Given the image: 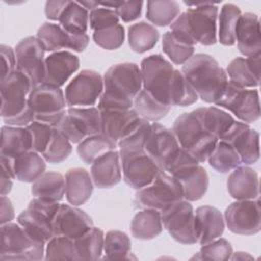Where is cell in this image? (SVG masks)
Returning a JSON list of instances; mask_svg holds the SVG:
<instances>
[{
  "label": "cell",
  "mask_w": 261,
  "mask_h": 261,
  "mask_svg": "<svg viewBox=\"0 0 261 261\" xmlns=\"http://www.w3.org/2000/svg\"><path fill=\"white\" fill-rule=\"evenodd\" d=\"M103 93L98 101L101 110H127L143 88L140 67L133 62L112 65L103 76Z\"/></svg>",
  "instance_id": "1"
},
{
  "label": "cell",
  "mask_w": 261,
  "mask_h": 261,
  "mask_svg": "<svg viewBox=\"0 0 261 261\" xmlns=\"http://www.w3.org/2000/svg\"><path fill=\"white\" fill-rule=\"evenodd\" d=\"M193 6L170 24L171 33L188 45H214L217 42L218 7L212 2H185Z\"/></svg>",
  "instance_id": "2"
},
{
  "label": "cell",
  "mask_w": 261,
  "mask_h": 261,
  "mask_svg": "<svg viewBox=\"0 0 261 261\" xmlns=\"http://www.w3.org/2000/svg\"><path fill=\"white\" fill-rule=\"evenodd\" d=\"M181 72L204 102L215 103L224 91L228 77L226 71L210 55L194 54L182 64Z\"/></svg>",
  "instance_id": "3"
},
{
  "label": "cell",
  "mask_w": 261,
  "mask_h": 261,
  "mask_svg": "<svg viewBox=\"0 0 261 261\" xmlns=\"http://www.w3.org/2000/svg\"><path fill=\"white\" fill-rule=\"evenodd\" d=\"M31 90L30 80L17 70L1 81V117L6 125L25 127L35 120L28 104Z\"/></svg>",
  "instance_id": "4"
},
{
  "label": "cell",
  "mask_w": 261,
  "mask_h": 261,
  "mask_svg": "<svg viewBox=\"0 0 261 261\" xmlns=\"http://www.w3.org/2000/svg\"><path fill=\"white\" fill-rule=\"evenodd\" d=\"M143 89L157 101L172 107L174 91L182 77L181 71L160 54H152L141 62Z\"/></svg>",
  "instance_id": "5"
},
{
  "label": "cell",
  "mask_w": 261,
  "mask_h": 261,
  "mask_svg": "<svg viewBox=\"0 0 261 261\" xmlns=\"http://www.w3.org/2000/svg\"><path fill=\"white\" fill-rule=\"evenodd\" d=\"M172 132L180 148L199 163L207 160L218 141L202 126L193 111L180 114L173 122Z\"/></svg>",
  "instance_id": "6"
},
{
  "label": "cell",
  "mask_w": 261,
  "mask_h": 261,
  "mask_svg": "<svg viewBox=\"0 0 261 261\" xmlns=\"http://www.w3.org/2000/svg\"><path fill=\"white\" fill-rule=\"evenodd\" d=\"M164 171L179 182L184 199L189 202L200 200L207 192L209 177L206 169L181 148Z\"/></svg>",
  "instance_id": "7"
},
{
  "label": "cell",
  "mask_w": 261,
  "mask_h": 261,
  "mask_svg": "<svg viewBox=\"0 0 261 261\" xmlns=\"http://www.w3.org/2000/svg\"><path fill=\"white\" fill-rule=\"evenodd\" d=\"M46 243L32 238L19 223L8 222L1 225L0 260L44 259Z\"/></svg>",
  "instance_id": "8"
},
{
  "label": "cell",
  "mask_w": 261,
  "mask_h": 261,
  "mask_svg": "<svg viewBox=\"0 0 261 261\" xmlns=\"http://www.w3.org/2000/svg\"><path fill=\"white\" fill-rule=\"evenodd\" d=\"M28 104L34 113L35 120L53 127H56L66 114L64 92L56 86L43 83L34 87L29 94Z\"/></svg>",
  "instance_id": "9"
},
{
  "label": "cell",
  "mask_w": 261,
  "mask_h": 261,
  "mask_svg": "<svg viewBox=\"0 0 261 261\" xmlns=\"http://www.w3.org/2000/svg\"><path fill=\"white\" fill-rule=\"evenodd\" d=\"M184 199L179 182L165 171H160L148 186L138 190L135 196L136 206L141 209L162 211L174 202Z\"/></svg>",
  "instance_id": "10"
},
{
  "label": "cell",
  "mask_w": 261,
  "mask_h": 261,
  "mask_svg": "<svg viewBox=\"0 0 261 261\" xmlns=\"http://www.w3.org/2000/svg\"><path fill=\"white\" fill-rule=\"evenodd\" d=\"M230 111L242 122L252 123L260 117L259 93L256 89L244 88L231 81L214 103Z\"/></svg>",
  "instance_id": "11"
},
{
  "label": "cell",
  "mask_w": 261,
  "mask_h": 261,
  "mask_svg": "<svg viewBox=\"0 0 261 261\" xmlns=\"http://www.w3.org/2000/svg\"><path fill=\"white\" fill-rule=\"evenodd\" d=\"M163 227L177 243L194 245L198 242L195 212L187 200H179L160 211Z\"/></svg>",
  "instance_id": "12"
},
{
  "label": "cell",
  "mask_w": 261,
  "mask_h": 261,
  "mask_svg": "<svg viewBox=\"0 0 261 261\" xmlns=\"http://www.w3.org/2000/svg\"><path fill=\"white\" fill-rule=\"evenodd\" d=\"M16 70L31 82L32 89L43 84L45 74V47L37 37H27L15 46Z\"/></svg>",
  "instance_id": "13"
},
{
  "label": "cell",
  "mask_w": 261,
  "mask_h": 261,
  "mask_svg": "<svg viewBox=\"0 0 261 261\" xmlns=\"http://www.w3.org/2000/svg\"><path fill=\"white\" fill-rule=\"evenodd\" d=\"M103 77L95 70L84 69L66 86L64 91L68 107H92L103 93Z\"/></svg>",
  "instance_id": "14"
},
{
  "label": "cell",
  "mask_w": 261,
  "mask_h": 261,
  "mask_svg": "<svg viewBox=\"0 0 261 261\" xmlns=\"http://www.w3.org/2000/svg\"><path fill=\"white\" fill-rule=\"evenodd\" d=\"M260 201L237 200L224 212V222L227 228L237 234L253 236L260 231Z\"/></svg>",
  "instance_id": "15"
},
{
  "label": "cell",
  "mask_w": 261,
  "mask_h": 261,
  "mask_svg": "<svg viewBox=\"0 0 261 261\" xmlns=\"http://www.w3.org/2000/svg\"><path fill=\"white\" fill-rule=\"evenodd\" d=\"M179 149L180 146L172 129L158 122L151 123L145 143V152L162 171L165 170Z\"/></svg>",
  "instance_id": "16"
},
{
  "label": "cell",
  "mask_w": 261,
  "mask_h": 261,
  "mask_svg": "<svg viewBox=\"0 0 261 261\" xmlns=\"http://www.w3.org/2000/svg\"><path fill=\"white\" fill-rule=\"evenodd\" d=\"M120 162L124 182L136 190L151 184L162 171L145 150L121 156Z\"/></svg>",
  "instance_id": "17"
},
{
  "label": "cell",
  "mask_w": 261,
  "mask_h": 261,
  "mask_svg": "<svg viewBox=\"0 0 261 261\" xmlns=\"http://www.w3.org/2000/svg\"><path fill=\"white\" fill-rule=\"evenodd\" d=\"M37 38L48 52L61 51L68 48L75 52H83L89 45L90 38L85 34H71L59 23L44 22L37 32Z\"/></svg>",
  "instance_id": "18"
},
{
  "label": "cell",
  "mask_w": 261,
  "mask_h": 261,
  "mask_svg": "<svg viewBox=\"0 0 261 261\" xmlns=\"http://www.w3.org/2000/svg\"><path fill=\"white\" fill-rule=\"evenodd\" d=\"M219 140L229 143L234 148L242 164L250 165L258 161L260 156L259 133L250 128L248 123L236 120Z\"/></svg>",
  "instance_id": "19"
},
{
  "label": "cell",
  "mask_w": 261,
  "mask_h": 261,
  "mask_svg": "<svg viewBox=\"0 0 261 261\" xmlns=\"http://www.w3.org/2000/svg\"><path fill=\"white\" fill-rule=\"evenodd\" d=\"M93 227L92 218L73 205L60 204L53 220L54 236H64L75 240Z\"/></svg>",
  "instance_id": "20"
},
{
  "label": "cell",
  "mask_w": 261,
  "mask_h": 261,
  "mask_svg": "<svg viewBox=\"0 0 261 261\" xmlns=\"http://www.w3.org/2000/svg\"><path fill=\"white\" fill-rule=\"evenodd\" d=\"M100 115L101 133L116 143L133 132L143 119L134 108L127 110H101Z\"/></svg>",
  "instance_id": "21"
},
{
  "label": "cell",
  "mask_w": 261,
  "mask_h": 261,
  "mask_svg": "<svg viewBox=\"0 0 261 261\" xmlns=\"http://www.w3.org/2000/svg\"><path fill=\"white\" fill-rule=\"evenodd\" d=\"M80 59L69 51L61 50L45 58L44 84L61 87L79 69Z\"/></svg>",
  "instance_id": "22"
},
{
  "label": "cell",
  "mask_w": 261,
  "mask_h": 261,
  "mask_svg": "<svg viewBox=\"0 0 261 261\" xmlns=\"http://www.w3.org/2000/svg\"><path fill=\"white\" fill-rule=\"evenodd\" d=\"M236 42L240 52L246 57L261 54L260 21L255 13L241 14L236 28Z\"/></svg>",
  "instance_id": "23"
},
{
  "label": "cell",
  "mask_w": 261,
  "mask_h": 261,
  "mask_svg": "<svg viewBox=\"0 0 261 261\" xmlns=\"http://www.w3.org/2000/svg\"><path fill=\"white\" fill-rule=\"evenodd\" d=\"M195 226L197 240L200 245H205L220 238L225 228L221 212L209 205L200 206L195 211Z\"/></svg>",
  "instance_id": "24"
},
{
  "label": "cell",
  "mask_w": 261,
  "mask_h": 261,
  "mask_svg": "<svg viewBox=\"0 0 261 261\" xmlns=\"http://www.w3.org/2000/svg\"><path fill=\"white\" fill-rule=\"evenodd\" d=\"M121 162L119 151H110L97 158L91 164L93 184L100 189H109L121 180Z\"/></svg>",
  "instance_id": "25"
},
{
  "label": "cell",
  "mask_w": 261,
  "mask_h": 261,
  "mask_svg": "<svg viewBox=\"0 0 261 261\" xmlns=\"http://www.w3.org/2000/svg\"><path fill=\"white\" fill-rule=\"evenodd\" d=\"M226 187L236 200H254L259 198V177L257 172L246 165H240L228 175Z\"/></svg>",
  "instance_id": "26"
},
{
  "label": "cell",
  "mask_w": 261,
  "mask_h": 261,
  "mask_svg": "<svg viewBox=\"0 0 261 261\" xmlns=\"http://www.w3.org/2000/svg\"><path fill=\"white\" fill-rule=\"evenodd\" d=\"M260 55L252 57H236L226 67L229 81L244 87L256 88L260 84Z\"/></svg>",
  "instance_id": "27"
},
{
  "label": "cell",
  "mask_w": 261,
  "mask_h": 261,
  "mask_svg": "<svg viewBox=\"0 0 261 261\" xmlns=\"http://www.w3.org/2000/svg\"><path fill=\"white\" fill-rule=\"evenodd\" d=\"M65 196L69 204L80 206L92 196L93 180L90 173L82 167H74L65 173Z\"/></svg>",
  "instance_id": "28"
},
{
  "label": "cell",
  "mask_w": 261,
  "mask_h": 261,
  "mask_svg": "<svg viewBox=\"0 0 261 261\" xmlns=\"http://www.w3.org/2000/svg\"><path fill=\"white\" fill-rule=\"evenodd\" d=\"M32 150V140L27 127L3 125L1 127L0 155L15 158Z\"/></svg>",
  "instance_id": "29"
},
{
  "label": "cell",
  "mask_w": 261,
  "mask_h": 261,
  "mask_svg": "<svg viewBox=\"0 0 261 261\" xmlns=\"http://www.w3.org/2000/svg\"><path fill=\"white\" fill-rule=\"evenodd\" d=\"M66 115L83 140L101 133V115L97 107H68Z\"/></svg>",
  "instance_id": "30"
},
{
  "label": "cell",
  "mask_w": 261,
  "mask_h": 261,
  "mask_svg": "<svg viewBox=\"0 0 261 261\" xmlns=\"http://www.w3.org/2000/svg\"><path fill=\"white\" fill-rule=\"evenodd\" d=\"M202 126L210 134L215 136L218 140L230 128L236 121L234 118L226 111L214 107H200L193 110Z\"/></svg>",
  "instance_id": "31"
},
{
  "label": "cell",
  "mask_w": 261,
  "mask_h": 261,
  "mask_svg": "<svg viewBox=\"0 0 261 261\" xmlns=\"http://www.w3.org/2000/svg\"><path fill=\"white\" fill-rule=\"evenodd\" d=\"M163 224L160 211L142 209L137 212L130 222L133 237L139 240H152L162 232Z\"/></svg>",
  "instance_id": "32"
},
{
  "label": "cell",
  "mask_w": 261,
  "mask_h": 261,
  "mask_svg": "<svg viewBox=\"0 0 261 261\" xmlns=\"http://www.w3.org/2000/svg\"><path fill=\"white\" fill-rule=\"evenodd\" d=\"M12 160L15 179L22 182H34L46 170V160L33 150L12 158Z\"/></svg>",
  "instance_id": "33"
},
{
  "label": "cell",
  "mask_w": 261,
  "mask_h": 261,
  "mask_svg": "<svg viewBox=\"0 0 261 261\" xmlns=\"http://www.w3.org/2000/svg\"><path fill=\"white\" fill-rule=\"evenodd\" d=\"M31 192L36 198L60 201L65 194V177L55 171H45L32 185Z\"/></svg>",
  "instance_id": "34"
},
{
  "label": "cell",
  "mask_w": 261,
  "mask_h": 261,
  "mask_svg": "<svg viewBox=\"0 0 261 261\" xmlns=\"http://www.w3.org/2000/svg\"><path fill=\"white\" fill-rule=\"evenodd\" d=\"M104 232L101 228L92 227L80 238L73 240L75 260H97L104 249Z\"/></svg>",
  "instance_id": "35"
},
{
  "label": "cell",
  "mask_w": 261,
  "mask_h": 261,
  "mask_svg": "<svg viewBox=\"0 0 261 261\" xmlns=\"http://www.w3.org/2000/svg\"><path fill=\"white\" fill-rule=\"evenodd\" d=\"M117 143L109 137L100 133L97 135L89 136L79 143L76 151L79 157L86 163L92 164L97 158L102 155L116 150Z\"/></svg>",
  "instance_id": "36"
},
{
  "label": "cell",
  "mask_w": 261,
  "mask_h": 261,
  "mask_svg": "<svg viewBox=\"0 0 261 261\" xmlns=\"http://www.w3.org/2000/svg\"><path fill=\"white\" fill-rule=\"evenodd\" d=\"M127 39L128 45L134 52L145 53L157 44L159 32L154 25L146 21H140L128 28Z\"/></svg>",
  "instance_id": "37"
},
{
  "label": "cell",
  "mask_w": 261,
  "mask_h": 261,
  "mask_svg": "<svg viewBox=\"0 0 261 261\" xmlns=\"http://www.w3.org/2000/svg\"><path fill=\"white\" fill-rule=\"evenodd\" d=\"M209 165L219 173H228L242 165L239 154L227 142L218 140L207 158Z\"/></svg>",
  "instance_id": "38"
},
{
  "label": "cell",
  "mask_w": 261,
  "mask_h": 261,
  "mask_svg": "<svg viewBox=\"0 0 261 261\" xmlns=\"http://www.w3.org/2000/svg\"><path fill=\"white\" fill-rule=\"evenodd\" d=\"M17 223H19L32 238L38 241L47 243L54 237L53 222L28 209L23 210L17 216Z\"/></svg>",
  "instance_id": "39"
},
{
  "label": "cell",
  "mask_w": 261,
  "mask_h": 261,
  "mask_svg": "<svg viewBox=\"0 0 261 261\" xmlns=\"http://www.w3.org/2000/svg\"><path fill=\"white\" fill-rule=\"evenodd\" d=\"M133 106L141 118L153 122L165 117L171 109L170 106L157 101L144 89L135 97Z\"/></svg>",
  "instance_id": "40"
},
{
  "label": "cell",
  "mask_w": 261,
  "mask_h": 261,
  "mask_svg": "<svg viewBox=\"0 0 261 261\" xmlns=\"http://www.w3.org/2000/svg\"><path fill=\"white\" fill-rule=\"evenodd\" d=\"M241 9L232 4L225 3L218 14V41L224 46L236 43V28L241 16Z\"/></svg>",
  "instance_id": "41"
},
{
  "label": "cell",
  "mask_w": 261,
  "mask_h": 261,
  "mask_svg": "<svg viewBox=\"0 0 261 261\" xmlns=\"http://www.w3.org/2000/svg\"><path fill=\"white\" fill-rule=\"evenodd\" d=\"M180 6L173 0L148 1L147 2V19L155 25L166 27L171 24L179 15Z\"/></svg>",
  "instance_id": "42"
},
{
  "label": "cell",
  "mask_w": 261,
  "mask_h": 261,
  "mask_svg": "<svg viewBox=\"0 0 261 261\" xmlns=\"http://www.w3.org/2000/svg\"><path fill=\"white\" fill-rule=\"evenodd\" d=\"M89 10L76 1H68L58 22L71 34H85L89 24Z\"/></svg>",
  "instance_id": "43"
},
{
  "label": "cell",
  "mask_w": 261,
  "mask_h": 261,
  "mask_svg": "<svg viewBox=\"0 0 261 261\" xmlns=\"http://www.w3.org/2000/svg\"><path fill=\"white\" fill-rule=\"evenodd\" d=\"M132 242L129 237L120 230H109L104 237V259H129Z\"/></svg>",
  "instance_id": "44"
},
{
  "label": "cell",
  "mask_w": 261,
  "mask_h": 261,
  "mask_svg": "<svg viewBox=\"0 0 261 261\" xmlns=\"http://www.w3.org/2000/svg\"><path fill=\"white\" fill-rule=\"evenodd\" d=\"M162 50L176 65L186 63L195 53V46L178 40L170 31L162 37Z\"/></svg>",
  "instance_id": "45"
},
{
  "label": "cell",
  "mask_w": 261,
  "mask_h": 261,
  "mask_svg": "<svg viewBox=\"0 0 261 261\" xmlns=\"http://www.w3.org/2000/svg\"><path fill=\"white\" fill-rule=\"evenodd\" d=\"M71 151L72 146L69 140L59 129L54 127L51 140L41 155L46 162L56 164L67 159Z\"/></svg>",
  "instance_id": "46"
},
{
  "label": "cell",
  "mask_w": 261,
  "mask_h": 261,
  "mask_svg": "<svg viewBox=\"0 0 261 261\" xmlns=\"http://www.w3.org/2000/svg\"><path fill=\"white\" fill-rule=\"evenodd\" d=\"M150 126L151 123L149 121L142 119L133 132L118 141L117 145L119 147V156L121 157L127 154L144 151Z\"/></svg>",
  "instance_id": "47"
},
{
  "label": "cell",
  "mask_w": 261,
  "mask_h": 261,
  "mask_svg": "<svg viewBox=\"0 0 261 261\" xmlns=\"http://www.w3.org/2000/svg\"><path fill=\"white\" fill-rule=\"evenodd\" d=\"M45 260H75L74 241L64 236H54L46 243Z\"/></svg>",
  "instance_id": "48"
},
{
  "label": "cell",
  "mask_w": 261,
  "mask_h": 261,
  "mask_svg": "<svg viewBox=\"0 0 261 261\" xmlns=\"http://www.w3.org/2000/svg\"><path fill=\"white\" fill-rule=\"evenodd\" d=\"M124 38V28L119 23L103 30L94 31L93 33L94 42L106 50L118 49L123 44Z\"/></svg>",
  "instance_id": "49"
},
{
  "label": "cell",
  "mask_w": 261,
  "mask_h": 261,
  "mask_svg": "<svg viewBox=\"0 0 261 261\" xmlns=\"http://www.w3.org/2000/svg\"><path fill=\"white\" fill-rule=\"evenodd\" d=\"M232 253L230 243L223 238H218L210 243L202 245L199 252V257L196 258L204 260L226 261L230 259Z\"/></svg>",
  "instance_id": "50"
},
{
  "label": "cell",
  "mask_w": 261,
  "mask_h": 261,
  "mask_svg": "<svg viewBox=\"0 0 261 261\" xmlns=\"http://www.w3.org/2000/svg\"><path fill=\"white\" fill-rule=\"evenodd\" d=\"M25 127L31 135L32 150L39 154H42L51 140L54 127L37 120H34Z\"/></svg>",
  "instance_id": "51"
},
{
  "label": "cell",
  "mask_w": 261,
  "mask_h": 261,
  "mask_svg": "<svg viewBox=\"0 0 261 261\" xmlns=\"http://www.w3.org/2000/svg\"><path fill=\"white\" fill-rule=\"evenodd\" d=\"M90 28L94 31L103 30L119 23V17L114 9L106 7H97L90 11Z\"/></svg>",
  "instance_id": "52"
},
{
  "label": "cell",
  "mask_w": 261,
  "mask_h": 261,
  "mask_svg": "<svg viewBox=\"0 0 261 261\" xmlns=\"http://www.w3.org/2000/svg\"><path fill=\"white\" fill-rule=\"evenodd\" d=\"M143 1H121L114 9L118 17L124 22H130L141 16Z\"/></svg>",
  "instance_id": "53"
},
{
  "label": "cell",
  "mask_w": 261,
  "mask_h": 261,
  "mask_svg": "<svg viewBox=\"0 0 261 261\" xmlns=\"http://www.w3.org/2000/svg\"><path fill=\"white\" fill-rule=\"evenodd\" d=\"M1 56V81L5 80L16 71V56L15 51L7 45L0 46Z\"/></svg>",
  "instance_id": "54"
},
{
  "label": "cell",
  "mask_w": 261,
  "mask_h": 261,
  "mask_svg": "<svg viewBox=\"0 0 261 261\" xmlns=\"http://www.w3.org/2000/svg\"><path fill=\"white\" fill-rule=\"evenodd\" d=\"M68 1L67 0H57V1H47L45 3V15L50 20H59L63 10L65 9Z\"/></svg>",
  "instance_id": "55"
},
{
  "label": "cell",
  "mask_w": 261,
  "mask_h": 261,
  "mask_svg": "<svg viewBox=\"0 0 261 261\" xmlns=\"http://www.w3.org/2000/svg\"><path fill=\"white\" fill-rule=\"evenodd\" d=\"M14 219V208L9 198L6 196H1V225L11 222Z\"/></svg>",
  "instance_id": "56"
},
{
  "label": "cell",
  "mask_w": 261,
  "mask_h": 261,
  "mask_svg": "<svg viewBox=\"0 0 261 261\" xmlns=\"http://www.w3.org/2000/svg\"><path fill=\"white\" fill-rule=\"evenodd\" d=\"M12 181L13 178L10 175L1 171V196H6L11 191Z\"/></svg>",
  "instance_id": "57"
},
{
  "label": "cell",
  "mask_w": 261,
  "mask_h": 261,
  "mask_svg": "<svg viewBox=\"0 0 261 261\" xmlns=\"http://www.w3.org/2000/svg\"><path fill=\"white\" fill-rule=\"evenodd\" d=\"M245 259H253V257L244 252H236V253H232L229 260H245Z\"/></svg>",
  "instance_id": "58"
},
{
  "label": "cell",
  "mask_w": 261,
  "mask_h": 261,
  "mask_svg": "<svg viewBox=\"0 0 261 261\" xmlns=\"http://www.w3.org/2000/svg\"><path fill=\"white\" fill-rule=\"evenodd\" d=\"M82 6H84L86 9H90V10H93L97 7H99V3L98 2H95V1H82V2H79Z\"/></svg>",
  "instance_id": "59"
}]
</instances>
